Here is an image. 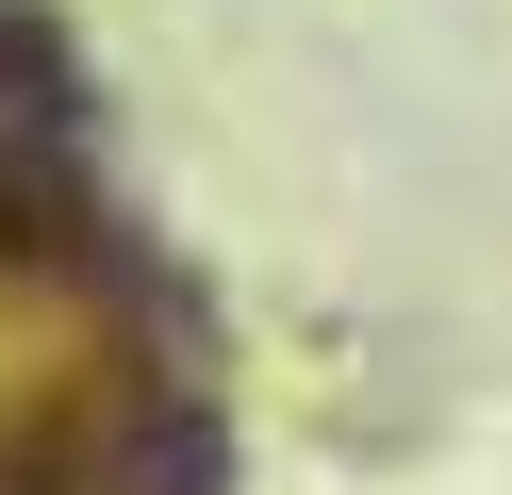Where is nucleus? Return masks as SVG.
Instances as JSON below:
<instances>
[{"label": "nucleus", "instance_id": "obj_1", "mask_svg": "<svg viewBox=\"0 0 512 495\" xmlns=\"http://www.w3.org/2000/svg\"><path fill=\"white\" fill-rule=\"evenodd\" d=\"M0 116H17V132L67 116V50H50V17H17V0H0Z\"/></svg>", "mask_w": 512, "mask_h": 495}]
</instances>
